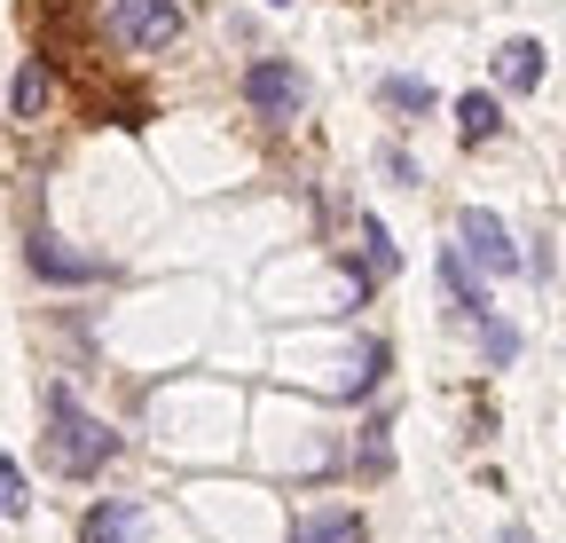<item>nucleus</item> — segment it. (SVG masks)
I'll return each instance as SVG.
<instances>
[{
  "instance_id": "obj_1",
  "label": "nucleus",
  "mask_w": 566,
  "mask_h": 543,
  "mask_svg": "<svg viewBox=\"0 0 566 543\" xmlns=\"http://www.w3.org/2000/svg\"><path fill=\"white\" fill-rule=\"evenodd\" d=\"M40 410H48V464H55V472L87 481V472H103V464L118 457V434H111L103 418H87L80 401H71V386H48Z\"/></svg>"
},
{
  "instance_id": "obj_2",
  "label": "nucleus",
  "mask_w": 566,
  "mask_h": 543,
  "mask_svg": "<svg viewBox=\"0 0 566 543\" xmlns=\"http://www.w3.org/2000/svg\"><path fill=\"white\" fill-rule=\"evenodd\" d=\"M111 32L134 55H158V48L181 40V9H174V0H111Z\"/></svg>"
},
{
  "instance_id": "obj_3",
  "label": "nucleus",
  "mask_w": 566,
  "mask_h": 543,
  "mask_svg": "<svg viewBox=\"0 0 566 543\" xmlns=\"http://www.w3.org/2000/svg\"><path fill=\"white\" fill-rule=\"evenodd\" d=\"M457 244H464V260H480V276H512V268H520L512 229L495 221L488 206H464V213H457Z\"/></svg>"
},
{
  "instance_id": "obj_4",
  "label": "nucleus",
  "mask_w": 566,
  "mask_h": 543,
  "mask_svg": "<svg viewBox=\"0 0 566 543\" xmlns=\"http://www.w3.org/2000/svg\"><path fill=\"white\" fill-rule=\"evenodd\" d=\"M24 260H32V276H40V284H95V276H103V252H71V244L48 237V229H32Z\"/></svg>"
},
{
  "instance_id": "obj_5",
  "label": "nucleus",
  "mask_w": 566,
  "mask_h": 543,
  "mask_svg": "<svg viewBox=\"0 0 566 543\" xmlns=\"http://www.w3.org/2000/svg\"><path fill=\"white\" fill-rule=\"evenodd\" d=\"M244 103L260 111V118H292L300 103H307V80L292 72V63H252V72H244Z\"/></svg>"
},
{
  "instance_id": "obj_6",
  "label": "nucleus",
  "mask_w": 566,
  "mask_h": 543,
  "mask_svg": "<svg viewBox=\"0 0 566 543\" xmlns=\"http://www.w3.org/2000/svg\"><path fill=\"white\" fill-rule=\"evenodd\" d=\"M48 103H55V72H48L40 55H24V63H17V80H9V118H24V126H32Z\"/></svg>"
},
{
  "instance_id": "obj_7",
  "label": "nucleus",
  "mask_w": 566,
  "mask_h": 543,
  "mask_svg": "<svg viewBox=\"0 0 566 543\" xmlns=\"http://www.w3.org/2000/svg\"><path fill=\"white\" fill-rule=\"evenodd\" d=\"M495 87H512V95L543 87V40H504L495 48Z\"/></svg>"
},
{
  "instance_id": "obj_8",
  "label": "nucleus",
  "mask_w": 566,
  "mask_h": 543,
  "mask_svg": "<svg viewBox=\"0 0 566 543\" xmlns=\"http://www.w3.org/2000/svg\"><path fill=\"white\" fill-rule=\"evenodd\" d=\"M441 300H449V315L488 323V300H480V284L464 276V244H449V252H441Z\"/></svg>"
},
{
  "instance_id": "obj_9",
  "label": "nucleus",
  "mask_w": 566,
  "mask_h": 543,
  "mask_svg": "<svg viewBox=\"0 0 566 543\" xmlns=\"http://www.w3.org/2000/svg\"><path fill=\"white\" fill-rule=\"evenodd\" d=\"M457 134H464V143H495V134H504V103L472 87V95L457 103Z\"/></svg>"
},
{
  "instance_id": "obj_10",
  "label": "nucleus",
  "mask_w": 566,
  "mask_h": 543,
  "mask_svg": "<svg viewBox=\"0 0 566 543\" xmlns=\"http://www.w3.org/2000/svg\"><path fill=\"white\" fill-rule=\"evenodd\" d=\"M292 543H363V512H315V520H292Z\"/></svg>"
},
{
  "instance_id": "obj_11",
  "label": "nucleus",
  "mask_w": 566,
  "mask_h": 543,
  "mask_svg": "<svg viewBox=\"0 0 566 543\" xmlns=\"http://www.w3.org/2000/svg\"><path fill=\"white\" fill-rule=\"evenodd\" d=\"M87 543H142L134 504H95V512H87Z\"/></svg>"
},
{
  "instance_id": "obj_12",
  "label": "nucleus",
  "mask_w": 566,
  "mask_h": 543,
  "mask_svg": "<svg viewBox=\"0 0 566 543\" xmlns=\"http://www.w3.org/2000/svg\"><path fill=\"white\" fill-rule=\"evenodd\" d=\"M378 103H386V111H417V118H424V111H433V87L409 80V72H394V80L378 87Z\"/></svg>"
},
{
  "instance_id": "obj_13",
  "label": "nucleus",
  "mask_w": 566,
  "mask_h": 543,
  "mask_svg": "<svg viewBox=\"0 0 566 543\" xmlns=\"http://www.w3.org/2000/svg\"><path fill=\"white\" fill-rule=\"evenodd\" d=\"M363 252H370V276H394V268H401V244L386 237L378 213H363Z\"/></svg>"
},
{
  "instance_id": "obj_14",
  "label": "nucleus",
  "mask_w": 566,
  "mask_h": 543,
  "mask_svg": "<svg viewBox=\"0 0 566 543\" xmlns=\"http://www.w3.org/2000/svg\"><path fill=\"white\" fill-rule=\"evenodd\" d=\"M24 504H32V489H24V472L9 464V449H0V512H9V520H17Z\"/></svg>"
},
{
  "instance_id": "obj_15",
  "label": "nucleus",
  "mask_w": 566,
  "mask_h": 543,
  "mask_svg": "<svg viewBox=\"0 0 566 543\" xmlns=\"http://www.w3.org/2000/svg\"><path fill=\"white\" fill-rule=\"evenodd\" d=\"M480 347H488V363H512V355H520V331L488 315V323H480Z\"/></svg>"
},
{
  "instance_id": "obj_16",
  "label": "nucleus",
  "mask_w": 566,
  "mask_h": 543,
  "mask_svg": "<svg viewBox=\"0 0 566 543\" xmlns=\"http://www.w3.org/2000/svg\"><path fill=\"white\" fill-rule=\"evenodd\" d=\"M504 543H527V528H504Z\"/></svg>"
},
{
  "instance_id": "obj_17",
  "label": "nucleus",
  "mask_w": 566,
  "mask_h": 543,
  "mask_svg": "<svg viewBox=\"0 0 566 543\" xmlns=\"http://www.w3.org/2000/svg\"><path fill=\"white\" fill-rule=\"evenodd\" d=\"M268 9H292V0H268Z\"/></svg>"
}]
</instances>
